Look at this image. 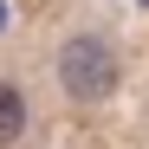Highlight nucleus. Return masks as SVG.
<instances>
[{
  "label": "nucleus",
  "instance_id": "f257e3e1",
  "mask_svg": "<svg viewBox=\"0 0 149 149\" xmlns=\"http://www.w3.org/2000/svg\"><path fill=\"white\" fill-rule=\"evenodd\" d=\"M117 45L97 39V33H71L58 45V91L71 97V104H104V97L117 91Z\"/></svg>",
  "mask_w": 149,
  "mask_h": 149
},
{
  "label": "nucleus",
  "instance_id": "f03ea898",
  "mask_svg": "<svg viewBox=\"0 0 149 149\" xmlns=\"http://www.w3.org/2000/svg\"><path fill=\"white\" fill-rule=\"evenodd\" d=\"M26 136V91H19L13 78H0V143Z\"/></svg>",
  "mask_w": 149,
  "mask_h": 149
}]
</instances>
